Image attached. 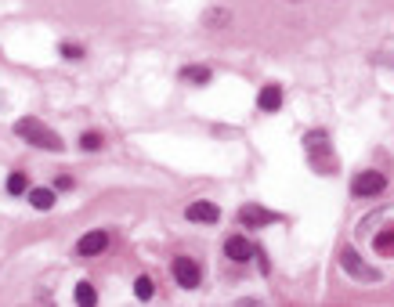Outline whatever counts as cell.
I'll use <instances>...</instances> for the list:
<instances>
[{
	"label": "cell",
	"mask_w": 394,
	"mask_h": 307,
	"mask_svg": "<svg viewBox=\"0 0 394 307\" xmlns=\"http://www.w3.org/2000/svg\"><path fill=\"white\" fill-rule=\"evenodd\" d=\"M15 134H19L22 141H29V145H37V149H44V152H62V138L44 120L26 116V120L15 123Z\"/></svg>",
	"instance_id": "6da1fadb"
},
{
	"label": "cell",
	"mask_w": 394,
	"mask_h": 307,
	"mask_svg": "<svg viewBox=\"0 0 394 307\" xmlns=\"http://www.w3.org/2000/svg\"><path fill=\"white\" fill-rule=\"evenodd\" d=\"M304 145H308L311 163L319 167V170H326V174H333V170H337L333 152H329V138H326V131H311V134L304 138Z\"/></svg>",
	"instance_id": "7a4b0ae2"
},
{
	"label": "cell",
	"mask_w": 394,
	"mask_h": 307,
	"mask_svg": "<svg viewBox=\"0 0 394 307\" xmlns=\"http://www.w3.org/2000/svg\"><path fill=\"white\" fill-rule=\"evenodd\" d=\"M387 188V177L380 170H362L355 174V181H351V192L362 199H369V196H380V192Z\"/></svg>",
	"instance_id": "3957f363"
},
{
	"label": "cell",
	"mask_w": 394,
	"mask_h": 307,
	"mask_svg": "<svg viewBox=\"0 0 394 307\" xmlns=\"http://www.w3.org/2000/svg\"><path fill=\"white\" fill-rule=\"evenodd\" d=\"M340 264H344V271L355 275V279H362V282H376V279H380V275H376L366 261H362L355 250H340Z\"/></svg>",
	"instance_id": "277c9868"
},
{
	"label": "cell",
	"mask_w": 394,
	"mask_h": 307,
	"mask_svg": "<svg viewBox=\"0 0 394 307\" xmlns=\"http://www.w3.org/2000/svg\"><path fill=\"white\" fill-rule=\"evenodd\" d=\"M174 279L185 289H196L199 279H203V271H199V264L192 261V257H178V261H174Z\"/></svg>",
	"instance_id": "5b68a950"
},
{
	"label": "cell",
	"mask_w": 394,
	"mask_h": 307,
	"mask_svg": "<svg viewBox=\"0 0 394 307\" xmlns=\"http://www.w3.org/2000/svg\"><path fill=\"white\" fill-rule=\"evenodd\" d=\"M225 253H228V261L243 264V261H250V257H257V246H254L250 239H243V235H232V239L225 242Z\"/></svg>",
	"instance_id": "8992f818"
},
{
	"label": "cell",
	"mask_w": 394,
	"mask_h": 307,
	"mask_svg": "<svg viewBox=\"0 0 394 307\" xmlns=\"http://www.w3.org/2000/svg\"><path fill=\"white\" fill-rule=\"evenodd\" d=\"M239 221L246 224V228H264V224L275 221V214H272V210H264V206H257V203H246L239 210Z\"/></svg>",
	"instance_id": "52a82bcc"
},
{
	"label": "cell",
	"mask_w": 394,
	"mask_h": 307,
	"mask_svg": "<svg viewBox=\"0 0 394 307\" xmlns=\"http://www.w3.org/2000/svg\"><path fill=\"white\" fill-rule=\"evenodd\" d=\"M109 250V232H87L80 242H76V253L80 257H98Z\"/></svg>",
	"instance_id": "ba28073f"
},
{
	"label": "cell",
	"mask_w": 394,
	"mask_h": 307,
	"mask_svg": "<svg viewBox=\"0 0 394 307\" xmlns=\"http://www.w3.org/2000/svg\"><path fill=\"white\" fill-rule=\"evenodd\" d=\"M185 217L196 221V224H217L221 221V210L214 203H207V199H199V203H192V206L185 210Z\"/></svg>",
	"instance_id": "9c48e42d"
},
{
	"label": "cell",
	"mask_w": 394,
	"mask_h": 307,
	"mask_svg": "<svg viewBox=\"0 0 394 307\" xmlns=\"http://www.w3.org/2000/svg\"><path fill=\"white\" fill-rule=\"evenodd\" d=\"M257 105H261V112H279V109H282V87H279V84H268V87H261V94H257Z\"/></svg>",
	"instance_id": "30bf717a"
},
{
	"label": "cell",
	"mask_w": 394,
	"mask_h": 307,
	"mask_svg": "<svg viewBox=\"0 0 394 307\" xmlns=\"http://www.w3.org/2000/svg\"><path fill=\"white\" fill-rule=\"evenodd\" d=\"M181 80H185V84H210V69L207 66H185Z\"/></svg>",
	"instance_id": "8fae6325"
},
{
	"label": "cell",
	"mask_w": 394,
	"mask_h": 307,
	"mask_svg": "<svg viewBox=\"0 0 394 307\" xmlns=\"http://www.w3.org/2000/svg\"><path fill=\"white\" fill-rule=\"evenodd\" d=\"M29 203H33L37 210H51L55 206V188H33L29 192Z\"/></svg>",
	"instance_id": "7c38bea8"
},
{
	"label": "cell",
	"mask_w": 394,
	"mask_h": 307,
	"mask_svg": "<svg viewBox=\"0 0 394 307\" xmlns=\"http://www.w3.org/2000/svg\"><path fill=\"white\" fill-rule=\"evenodd\" d=\"M373 246H376V253H380V257H394V228H387V232L376 235Z\"/></svg>",
	"instance_id": "4fadbf2b"
},
{
	"label": "cell",
	"mask_w": 394,
	"mask_h": 307,
	"mask_svg": "<svg viewBox=\"0 0 394 307\" xmlns=\"http://www.w3.org/2000/svg\"><path fill=\"white\" fill-rule=\"evenodd\" d=\"M73 297H76V304H80V307H94V300H98V293H94V286H91V282H80Z\"/></svg>",
	"instance_id": "5bb4252c"
},
{
	"label": "cell",
	"mask_w": 394,
	"mask_h": 307,
	"mask_svg": "<svg viewBox=\"0 0 394 307\" xmlns=\"http://www.w3.org/2000/svg\"><path fill=\"white\" fill-rule=\"evenodd\" d=\"M152 293H156V282L149 279V275H138V282H134V297H138V300H152Z\"/></svg>",
	"instance_id": "9a60e30c"
},
{
	"label": "cell",
	"mask_w": 394,
	"mask_h": 307,
	"mask_svg": "<svg viewBox=\"0 0 394 307\" xmlns=\"http://www.w3.org/2000/svg\"><path fill=\"white\" fill-rule=\"evenodd\" d=\"M8 192H11V196H22V192H29V177H26V174H11V177H8Z\"/></svg>",
	"instance_id": "2e32d148"
},
{
	"label": "cell",
	"mask_w": 394,
	"mask_h": 307,
	"mask_svg": "<svg viewBox=\"0 0 394 307\" xmlns=\"http://www.w3.org/2000/svg\"><path fill=\"white\" fill-rule=\"evenodd\" d=\"M80 149H84V152H98V149H102V134H98V131H87V134L80 138Z\"/></svg>",
	"instance_id": "e0dca14e"
},
{
	"label": "cell",
	"mask_w": 394,
	"mask_h": 307,
	"mask_svg": "<svg viewBox=\"0 0 394 307\" xmlns=\"http://www.w3.org/2000/svg\"><path fill=\"white\" fill-rule=\"evenodd\" d=\"M207 26H210V29L228 26V11H225V8H214V11H207Z\"/></svg>",
	"instance_id": "ac0fdd59"
},
{
	"label": "cell",
	"mask_w": 394,
	"mask_h": 307,
	"mask_svg": "<svg viewBox=\"0 0 394 307\" xmlns=\"http://www.w3.org/2000/svg\"><path fill=\"white\" fill-rule=\"evenodd\" d=\"M58 51L66 55V58H73V62H76V58H84V47H80V44H62Z\"/></svg>",
	"instance_id": "d6986e66"
},
{
	"label": "cell",
	"mask_w": 394,
	"mask_h": 307,
	"mask_svg": "<svg viewBox=\"0 0 394 307\" xmlns=\"http://www.w3.org/2000/svg\"><path fill=\"white\" fill-rule=\"evenodd\" d=\"M55 188H58V192H69V188H73V177H69V174H58V177H55Z\"/></svg>",
	"instance_id": "ffe728a7"
}]
</instances>
